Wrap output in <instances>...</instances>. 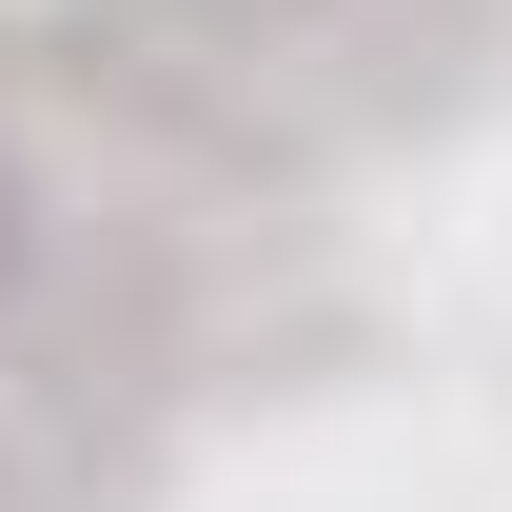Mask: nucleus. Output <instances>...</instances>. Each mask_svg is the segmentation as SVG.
Returning a JSON list of instances; mask_svg holds the SVG:
<instances>
[{
  "instance_id": "f257e3e1",
  "label": "nucleus",
  "mask_w": 512,
  "mask_h": 512,
  "mask_svg": "<svg viewBox=\"0 0 512 512\" xmlns=\"http://www.w3.org/2000/svg\"><path fill=\"white\" fill-rule=\"evenodd\" d=\"M40 296V178H20V138H0V316Z\"/></svg>"
}]
</instances>
